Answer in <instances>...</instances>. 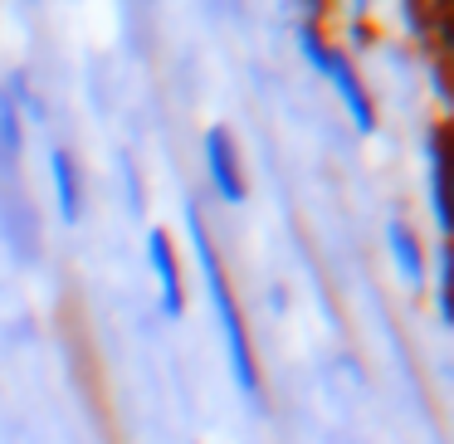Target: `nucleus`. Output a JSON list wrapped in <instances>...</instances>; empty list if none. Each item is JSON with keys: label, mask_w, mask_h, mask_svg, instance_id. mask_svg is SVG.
<instances>
[{"label": "nucleus", "mask_w": 454, "mask_h": 444, "mask_svg": "<svg viewBox=\"0 0 454 444\" xmlns=\"http://www.w3.org/2000/svg\"><path fill=\"white\" fill-rule=\"evenodd\" d=\"M386 249H391V259H395V274L405 278V288H415L420 293L425 288V245H420V235H415V225H405V220H391L386 225Z\"/></svg>", "instance_id": "423d86ee"}, {"label": "nucleus", "mask_w": 454, "mask_h": 444, "mask_svg": "<svg viewBox=\"0 0 454 444\" xmlns=\"http://www.w3.org/2000/svg\"><path fill=\"white\" fill-rule=\"evenodd\" d=\"M147 259H152V274H157L161 313L181 317L186 313V284H181V254H176V245H171L167 230H152L147 235Z\"/></svg>", "instance_id": "20e7f679"}, {"label": "nucleus", "mask_w": 454, "mask_h": 444, "mask_svg": "<svg viewBox=\"0 0 454 444\" xmlns=\"http://www.w3.org/2000/svg\"><path fill=\"white\" fill-rule=\"evenodd\" d=\"M425 167H430V215H434V230H450V200H444V137L440 128H430L425 137Z\"/></svg>", "instance_id": "0eeeda50"}, {"label": "nucleus", "mask_w": 454, "mask_h": 444, "mask_svg": "<svg viewBox=\"0 0 454 444\" xmlns=\"http://www.w3.org/2000/svg\"><path fill=\"white\" fill-rule=\"evenodd\" d=\"M186 235H191V254L200 264V278H206L210 308H215V327H220V342H225V356H230V376H235L239 395L249 405H264V371H259V356H254V342H249L245 313H239L235 284H230L225 254L215 249V235H210L200 206H186Z\"/></svg>", "instance_id": "f257e3e1"}, {"label": "nucleus", "mask_w": 454, "mask_h": 444, "mask_svg": "<svg viewBox=\"0 0 454 444\" xmlns=\"http://www.w3.org/2000/svg\"><path fill=\"white\" fill-rule=\"evenodd\" d=\"M434 308H440V317L450 323V259H444V249H440V259H434Z\"/></svg>", "instance_id": "1a4fd4ad"}, {"label": "nucleus", "mask_w": 454, "mask_h": 444, "mask_svg": "<svg viewBox=\"0 0 454 444\" xmlns=\"http://www.w3.org/2000/svg\"><path fill=\"white\" fill-rule=\"evenodd\" d=\"M317 74H323V79L337 89V98H342L352 128H356V132H376V103H372V93H366L356 64L347 59V50H342L337 40H333V50H327V59H323V69H317Z\"/></svg>", "instance_id": "f03ea898"}, {"label": "nucleus", "mask_w": 454, "mask_h": 444, "mask_svg": "<svg viewBox=\"0 0 454 444\" xmlns=\"http://www.w3.org/2000/svg\"><path fill=\"white\" fill-rule=\"evenodd\" d=\"M50 176H54V200H59L64 225H79V220H83V171H79V157H74L69 147H54L50 152Z\"/></svg>", "instance_id": "39448f33"}, {"label": "nucleus", "mask_w": 454, "mask_h": 444, "mask_svg": "<svg viewBox=\"0 0 454 444\" xmlns=\"http://www.w3.org/2000/svg\"><path fill=\"white\" fill-rule=\"evenodd\" d=\"M20 152H25V118L11 108V98L0 93V157L20 161Z\"/></svg>", "instance_id": "6e6552de"}, {"label": "nucleus", "mask_w": 454, "mask_h": 444, "mask_svg": "<svg viewBox=\"0 0 454 444\" xmlns=\"http://www.w3.org/2000/svg\"><path fill=\"white\" fill-rule=\"evenodd\" d=\"M206 171H210V186H215V196L225 206H245L249 181H245V167H239V147H235V132L230 128L206 132Z\"/></svg>", "instance_id": "7ed1b4c3"}]
</instances>
